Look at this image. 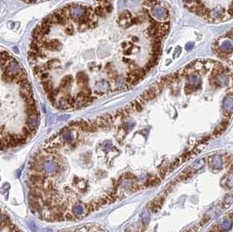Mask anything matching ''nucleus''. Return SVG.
<instances>
[{
    "label": "nucleus",
    "instance_id": "obj_23",
    "mask_svg": "<svg viewBox=\"0 0 233 232\" xmlns=\"http://www.w3.org/2000/svg\"><path fill=\"white\" fill-rule=\"evenodd\" d=\"M194 46H195V44H194L193 42H189V43L186 44V46H185V49H186L187 51H189V50H191V49L194 47Z\"/></svg>",
    "mask_w": 233,
    "mask_h": 232
},
{
    "label": "nucleus",
    "instance_id": "obj_9",
    "mask_svg": "<svg viewBox=\"0 0 233 232\" xmlns=\"http://www.w3.org/2000/svg\"><path fill=\"white\" fill-rule=\"evenodd\" d=\"M72 214L74 215V216H80V215H83V213L85 212V210H84V208H83V206L81 205V204H74L73 206V208H72Z\"/></svg>",
    "mask_w": 233,
    "mask_h": 232
},
{
    "label": "nucleus",
    "instance_id": "obj_16",
    "mask_svg": "<svg viewBox=\"0 0 233 232\" xmlns=\"http://www.w3.org/2000/svg\"><path fill=\"white\" fill-rule=\"evenodd\" d=\"M197 89H198V86H192V85H189V84H187V85L185 86V88H184L185 93H186L187 94H189V93H191L196 91Z\"/></svg>",
    "mask_w": 233,
    "mask_h": 232
},
{
    "label": "nucleus",
    "instance_id": "obj_14",
    "mask_svg": "<svg viewBox=\"0 0 233 232\" xmlns=\"http://www.w3.org/2000/svg\"><path fill=\"white\" fill-rule=\"evenodd\" d=\"M93 13L95 14V16H100V17H105V14H106V12L103 8L102 6H97L94 11H93Z\"/></svg>",
    "mask_w": 233,
    "mask_h": 232
},
{
    "label": "nucleus",
    "instance_id": "obj_22",
    "mask_svg": "<svg viewBox=\"0 0 233 232\" xmlns=\"http://www.w3.org/2000/svg\"><path fill=\"white\" fill-rule=\"evenodd\" d=\"M115 81H116V84L118 86H122L124 84V80L122 77H117L115 79Z\"/></svg>",
    "mask_w": 233,
    "mask_h": 232
},
{
    "label": "nucleus",
    "instance_id": "obj_11",
    "mask_svg": "<svg viewBox=\"0 0 233 232\" xmlns=\"http://www.w3.org/2000/svg\"><path fill=\"white\" fill-rule=\"evenodd\" d=\"M211 159H212V164H210V167L213 168H220L223 165V162H222V158L221 156L219 155H216V156H211Z\"/></svg>",
    "mask_w": 233,
    "mask_h": 232
},
{
    "label": "nucleus",
    "instance_id": "obj_26",
    "mask_svg": "<svg viewBox=\"0 0 233 232\" xmlns=\"http://www.w3.org/2000/svg\"><path fill=\"white\" fill-rule=\"evenodd\" d=\"M131 53H132V48H129V50L127 49V50L125 51V54H126V55H129V54H131Z\"/></svg>",
    "mask_w": 233,
    "mask_h": 232
},
{
    "label": "nucleus",
    "instance_id": "obj_25",
    "mask_svg": "<svg viewBox=\"0 0 233 232\" xmlns=\"http://www.w3.org/2000/svg\"><path fill=\"white\" fill-rule=\"evenodd\" d=\"M228 13H229V15H230V18H231V16H232V8H231V5H230V7H229V9H228Z\"/></svg>",
    "mask_w": 233,
    "mask_h": 232
},
{
    "label": "nucleus",
    "instance_id": "obj_20",
    "mask_svg": "<svg viewBox=\"0 0 233 232\" xmlns=\"http://www.w3.org/2000/svg\"><path fill=\"white\" fill-rule=\"evenodd\" d=\"M157 2H158L157 0H146V1H145V5L148 6H152L153 7L154 6L156 5Z\"/></svg>",
    "mask_w": 233,
    "mask_h": 232
},
{
    "label": "nucleus",
    "instance_id": "obj_15",
    "mask_svg": "<svg viewBox=\"0 0 233 232\" xmlns=\"http://www.w3.org/2000/svg\"><path fill=\"white\" fill-rule=\"evenodd\" d=\"M221 227H222V229H223V230H227V229H230V227H231V220H230V218H227L226 217L223 221V222L221 224Z\"/></svg>",
    "mask_w": 233,
    "mask_h": 232
},
{
    "label": "nucleus",
    "instance_id": "obj_28",
    "mask_svg": "<svg viewBox=\"0 0 233 232\" xmlns=\"http://www.w3.org/2000/svg\"><path fill=\"white\" fill-rule=\"evenodd\" d=\"M79 232H82V231H79Z\"/></svg>",
    "mask_w": 233,
    "mask_h": 232
},
{
    "label": "nucleus",
    "instance_id": "obj_1",
    "mask_svg": "<svg viewBox=\"0 0 233 232\" xmlns=\"http://www.w3.org/2000/svg\"><path fill=\"white\" fill-rule=\"evenodd\" d=\"M39 110L26 72L0 46V151L26 144L36 134Z\"/></svg>",
    "mask_w": 233,
    "mask_h": 232
},
{
    "label": "nucleus",
    "instance_id": "obj_21",
    "mask_svg": "<svg viewBox=\"0 0 233 232\" xmlns=\"http://www.w3.org/2000/svg\"><path fill=\"white\" fill-rule=\"evenodd\" d=\"M231 194H229L225 196V199H224V202H226V204L230 205L231 203V201H232V197H231Z\"/></svg>",
    "mask_w": 233,
    "mask_h": 232
},
{
    "label": "nucleus",
    "instance_id": "obj_18",
    "mask_svg": "<svg viewBox=\"0 0 233 232\" xmlns=\"http://www.w3.org/2000/svg\"><path fill=\"white\" fill-rule=\"evenodd\" d=\"M75 219V216L71 213V212H66L65 213L64 215V220H66V221H73Z\"/></svg>",
    "mask_w": 233,
    "mask_h": 232
},
{
    "label": "nucleus",
    "instance_id": "obj_24",
    "mask_svg": "<svg viewBox=\"0 0 233 232\" xmlns=\"http://www.w3.org/2000/svg\"><path fill=\"white\" fill-rule=\"evenodd\" d=\"M181 52H182V49H181V47H180V46H178V47H177V49L176 50L175 53H174V57H175V58H176V56H178V55L181 53Z\"/></svg>",
    "mask_w": 233,
    "mask_h": 232
},
{
    "label": "nucleus",
    "instance_id": "obj_5",
    "mask_svg": "<svg viewBox=\"0 0 233 232\" xmlns=\"http://www.w3.org/2000/svg\"><path fill=\"white\" fill-rule=\"evenodd\" d=\"M76 81L82 88L87 87V86H88V77L86 75V73L84 72H80L77 73Z\"/></svg>",
    "mask_w": 233,
    "mask_h": 232
},
{
    "label": "nucleus",
    "instance_id": "obj_2",
    "mask_svg": "<svg viewBox=\"0 0 233 232\" xmlns=\"http://www.w3.org/2000/svg\"><path fill=\"white\" fill-rule=\"evenodd\" d=\"M85 6H80L75 3L69 5L70 18L75 23H77L80 19H81L85 16Z\"/></svg>",
    "mask_w": 233,
    "mask_h": 232
},
{
    "label": "nucleus",
    "instance_id": "obj_17",
    "mask_svg": "<svg viewBox=\"0 0 233 232\" xmlns=\"http://www.w3.org/2000/svg\"><path fill=\"white\" fill-rule=\"evenodd\" d=\"M149 219H150V215H149V212L148 210H144L142 213V222L147 224L149 222Z\"/></svg>",
    "mask_w": 233,
    "mask_h": 232
},
{
    "label": "nucleus",
    "instance_id": "obj_10",
    "mask_svg": "<svg viewBox=\"0 0 233 232\" xmlns=\"http://www.w3.org/2000/svg\"><path fill=\"white\" fill-rule=\"evenodd\" d=\"M95 87L97 89V91L99 92H106L109 89V84L108 82L105 81V80H101V81H98L95 85Z\"/></svg>",
    "mask_w": 233,
    "mask_h": 232
},
{
    "label": "nucleus",
    "instance_id": "obj_8",
    "mask_svg": "<svg viewBox=\"0 0 233 232\" xmlns=\"http://www.w3.org/2000/svg\"><path fill=\"white\" fill-rule=\"evenodd\" d=\"M157 95L156 94V93L151 89V88H149V89H147L140 97L143 99V100H145L146 102H148V101H149V100H152V99H154L156 97Z\"/></svg>",
    "mask_w": 233,
    "mask_h": 232
},
{
    "label": "nucleus",
    "instance_id": "obj_3",
    "mask_svg": "<svg viewBox=\"0 0 233 232\" xmlns=\"http://www.w3.org/2000/svg\"><path fill=\"white\" fill-rule=\"evenodd\" d=\"M151 13H152V16L158 20L168 19L169 18V13L167 11V9L158 5H156L152 7Z\"/></svg>",
    "mask_w": 233,
    "mask_h": 232
},
{
    "label": "nucleus",
    "instance_id": "obj_19",
    "mask_svg": "<svg viewBox=\"0 0 233 232\" xmlns=\"http://www.w3.org/2000/svg\"><path fill=\"white\" fill-rule=\"evenodd\" d=\"M204 165V161L203 160H200L199 162H196V163H195L194 165V169H199L201 168H203Z\"/></svg>",
    "mask_w": 233,
    "mask_h": 232
},
{
    "label": "nucleus",
    "instance_id": "obj_6",
    "mask_svg": "<svg viewBox=\"0 0 233 232\" xmlns=\"http://www.w3.org/2000/svg\"><path fill=\"white\" fill-rule=\"evenodd\" d=\"M215 79H216L219 87H223V86H227L229 84V81H230V77L226 73H221V74L217 75Z\"/></svg>",
    "mask_w": 233,
    "mask_h": 232
},
{
    "label": "nucleus",
    "instance_id": "obj_7",
    "mask_svg": "<svg viewBox=\"0 0 233 232\" xmlns=\"http://www.w3.org/2000/svg\"><path fill=\"white\" fill-rule=\"evenodd\" d=\"M219 51L223 53H231L232 52V45H231V42L230 40H223L220 46L218 47Z\"/></svg>",
    "mask_w": 233,
    "mask_h": 232
},
{
    "label": "nucleus",
    "instance_id": "obj_27",
    "mask_svg": "<svg viewBox=\"0 0 233 232\" xmlns=\"http://www.w3.org/2000/svg\"><path fill=\"white\" fill-rule=\"evenodd\" d=\"M133 40H138V38L137 37H133Z\"/></svg>",
    "mask_w": 233,
    "mask_h": 232
},
{
    "label": "nucleus",
    "instance_id": "obj_4",
    "mask_svg": "<svg viewBox=\"0 0 233 232\" xmlns=\"http://www.w3.org/2000/svg\"><path fill=\"white\" fill-rule=\"evenodd\" d=\"M223 16H224V10L219 6L214 7L209 12V17L212 20H223Z\"/></svg>",
    "mask_w": 233,
    "mask_h": 232
},
{
    "label": "nucleus",
    "instance_id": "obj_12",
    "mask_svg": "<svg viewBox=\"0 0 233 232\" xmlns=\"http://www.w3.org/2000/svg\"><path fill=\"white\" fill-rule=\"evenodd\" d=\"M187 79H188V84L192 86H198L201 84V79L194 74H188Z\"/></svg>",
    "mask_w": 233,
    "mask_h": 232
},
{
    "label": "nucleus",
    "instance_id": "obj_13",
    "mask_svg": "<svg viewBox=\"0 0 233 232\" xmlns=\"http://www.w3.org/2000/svg\"><path fill=\"white\" fill-rule=\"evenodd\" d=\"M232 106H233V100L231 97L226 96L223 99V107L226 109V111L230 112L232 110Z\"/></svg>",
    "mask_w": 233,
    "mask_h": 232
}]
</instances>
